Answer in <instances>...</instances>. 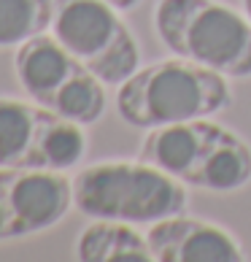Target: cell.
<instances>
[{
    "instance_id": "1",
    "label": "cell",
    "mask_w": 251,
    "mask_h": 262,
    "mask_svg": "<svg viewBox=\"0 0 251 262\" xmlns=\"http://www.w3.org/2000/svg\"><path fill=\"white\" fill-rule=\"evenodd\" d=\"M233 103L227 76L184 57L135 71L117 92V111L132 127H162L208 119Z\"/></svg>"
},
{
    "instance_id": "2",
    "label": "cell",
    "mask_w": 251,
    "mask_h": 262,
    "mask_svg": "<svg viewBox=\"0 0 251 262\" xmlns=\"http://www.w3.org/2000/svg\"><path fill=\"white\" fill-rule=\"evenodd\" d=\"M184 181L143 160H103L73 176V206L89 219L154 225L187 213Z\"/></svg>"
},
{
    "instance_id": "3",
    "label": "cell",
    "mask_w": 251,
    "mask_h": 262,
    "mask_svg": "<svg viewBox=\"0 0 251 262\" xmlns=\"http://www.w3.org/2000/svg\"><path fill=\"white\" fill-rule=\"evenodd\" d=\"M154 30L168 52L227 79L251 76V19L219 0H159Z\"/></svg>"
},
{
    "instance_id": "4",
    "label": "cell",
    "mask_w": 251,
    "mask_h": 262,
    "mask_svg": "<svg viewBox=\"0 0 251 262\" xmlns=\"http://www.w3.org/2000/svg\"><path fill=\"white\" fill-rule=\"evenodd\" d=\"M16 79L33 103L79 124H95L105 111L103 81L57 41L35 35L16 49Z\"/></svg>"
},
{
    "instance_id": "5",
    "label": "cell",
    "mask_w": 251,
    "mask_h": 262,
    "mask_svg": "<svg viewBox=\"0 0 251 262\" xmlns=\"http://www.w3.org/2000/svg\"><path fill=\"white\" fill-rule=\"evenodd\" d=\"M108 0H54L52 35L103 84H122L138 71L141 52Z\"/></svg>"
},
{
    "instance_id": "6",
    "label": "cell",
    "mask_w": 251,
    "mask_h": 262,
    "mask_svg": "<svg viewBox=\"0 0 251 262\" xmlns=\"http://www.w3.org/2000/svg\"><path fill=\"white\" fill-rule=\"evenodd\" d=\"M84 154V124L38 103L0 98V168L67 170Z\"/></svg>"
},
{
    "instance_id": "7",
    "label": "cell",
    "mask_w": 251,
    "mask_h": 262,
    "mask_svg": "<svg viewBox=\"0 0 251 262\" xmlns=\"http://www.w3.org/2000/svg\"><path fill=\"white\" fill-rule=\"evenodd\" d=\"M0 195L14 241L62 222L73 206V181L65 179L62 170L0 168Z\"/></svg>"
},
{
    "instance_id": "8",
    "label": "cell",
    "mask_w": 251,
    "mask_h": 262,
    "mask_svg": "<svg viewBox=\"0 0 251 262\" xmlns=\"http://www.w3.org/2000/svg\"><path fill=\"white\" fill-rule=\"evenodd\" d=\"M224 130L227 127L208 119H189V122L151 127L141 143L138 160L195 187L202 173V165L208 162L211 151L216 149Z\"/></svg>"
},
{
    "instance_id": "9",
    "label": "cell",
    "mask_w": 251,
    "mask_h": 262,
    "mask_svg": "<svg viewBox=\"0 0 251 262\" xmlns=\"http://www.w3.org/2000/svg\"><path fill=\"white\" fill-rule=\"evenodd\" d=\"M146 241L159 262H240L243 249L233 232L214 222L189 219L184 213L149 225Z\"/></svg>"
},
{
    "instance_id": "10",
    "label": "cell",
    "mask_w": 251,
    "mask_h": 262,
    "mask_svg": "<svg viewBox=\"0 0 251 262\" xmlns=\"http://www.w3.org/2000/svg\"><path fill=\"white\" fill-rule=\"evenodd\" d=\"M76 257L84 262H149L151 249L135 225L95 219L76 241Z\"/></svg>"
},
{
    "instance_id": "11",
    "label": "cell",
    "mask_w": 251,
    "mask_h": 262,
    "mask_svg": "<svg viewBox=\"0 0 251 262\" xmlns=\"http://www.w3.org/2000/svg\"><path fill=\"white\" fill-rule=\"evenodd\" d=\"M54 0H0V46H22L52 27Z\"/></svg>"
},
{
    "instance_id": "12",
    "label": "cell",
    "mask_w": 251,
    "mask_h": 262,
    "mask_svg": "<svg viewBox=\"0 0 251 262\" xmlns=\"http://www.w3.org/2000/svg\"><path fill=\"white\" fill-rule=\"evenodd\" d=\"M0 241H11V230H8V213H6L3 195H0Z\"/></svg>"
},
{
    "instance_id": "13",
    "label": "cell",
    "mask_w": 251,
    "mask_h": 262,
    "mask_svg": "<svg viewBox=\"0 0 251 262\" xmlns=\"http://www.w3.org/2000/svg\"><path fill=\"white\" fill-rule=\"evenodd\" d=\"M111 6H117L119 11H124V8H132L135 3H141V0H108Z\"/></svg>"
},
{
    "instance_id": "14",
    "label": "cell",
    "mask_w": 251,
    "mask_h": 262,
    "mask_svg": "<svg viewBox=\"0 0 251 262\" xmlns=\"http://www.w3.org/2000/svg\"><path fill=\"white\" fill-rule=\"evenodd\" d=\"M243 8H246V16L251 19V0H243Z\"/></svg>"
}]
</instances>
